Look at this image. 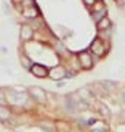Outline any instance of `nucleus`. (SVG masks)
<instances>
[{"label": "nucleus", "mask_w": 125, "mask_h": 132, "mask_svg": "<svg viewBox=\"0 0 125 132\" xmlns=\"http://www.w3.org/2000/svg\"><path fill=\"white\" fill-rule=\"evenodd\" d=\"M107 27H109V21H107V19H101L100 22H99V28H107Z\"/></svg>", "instance_id": "nucleus-8"}, {"label": "nucleus", "mask_w": 125, "mask_h": 132, "mask_svg": "<svg viewBox=\"0 0 125 132\" xmlns=\"http://www.w3.org/2000/svg\"><path fill=\"white\" fill-rule=\"evenodd\" d=\"M84 2H85L87 5H93L94 3V0H84Z\"/></svg>", "instance_id": "nucleus-10"}, {"label": "nucleus", "mask_w": 125, "mask_h": 132, "mask_svg": "<svg viewBox=\"0 0 125 132\" xmlns=\"http://www.w3.org/2000/svg\"><path fill=\"white\" fill-rule=\"evenodd\" d=\"M124 101H125V94H124Z\"/></svg>", "instance_id": "nucleus-11"}, {"label": "nucleus", "mask_w": 125, "mask_h": 132, "mask_svg": "<svg viewBox=\"0 0 125 132\" xmlns=\"http://www.w3.org/2000/svg\"><path fill=\"white\" fill-rule=\"evenodd\" d=\"M80 63H81L82 68H90V66L93 65L91 56L87 54V53H81V54H80Z\"/></svg>", "instance_id": "nucleus-2"}, {"label": "nucleus", "mask_w": 125, "mask_h": 132, "mask_svg": "<svg viewBox=\"0 0 125 132\" xmlns=\"http://www.w3.org/2000/svg\"><path fill=\"white\" fill-rule=\"evenodd\" d=\"M106 10L105 9H100L99 12H96V13H93V19L96 21V22H100L101 19H103V16H105Z\"/></svg>", "instance_id": "nucleus-7"}, {"label": "nucleus", "mask_w": 125, "mask_h": 132, "mask_svg": "<svg viewBox=\"0 0 125 132\" xmlns=\"http://www.w3.org/2000/svg\"><path fill=\"white\" fill-rule=\"evenodd\" d=\"M91 52L94 53V54H97V56L103 54V44H100V41H99V40H96V41L93 43V46H91Z\"/></svg>", "instance_id": "nucleus-4"}, {"label": "nucleus", "mask_w": 125, "mask_h": 132, "mask_svg": "<svg viewBox=\"0 0 125 132\" xmlns=\"http://www.w3.org/2000/svg\"><path fill=\"white\" fill-rule=\"evenodd\" d=\"M31 72L35 76H40V78H44V76L47 75V69L41 65H33L31 66Z\"/></svg>", "instance_id": "nucleus-1"}, {"label": "nucleus", "mask_w": 125, "mask_h": 132, "mask_svg": "<svg viewBox=\"0 0 125 132\" xmlns=\"http://www.w3.org/2000/svg\"><path fill=\"white\" fill-rule=\"evenodd\" d=\"M10 116L9 110L5 107V106H0V120H7Z\"/></svg>", "instance_id": "nucleus-6"}, {"label": "nucleus", "mask_w": 125, "mask_h": 132, "mask_svg": "<svg viewBox=\"0 0 125 132\" xmlns=\"http://www.w3.org/2000/svg\"><path fill=\"white\" fill-rule=\"evenodd\" d=\"M31 37H33V29L29 27H27V25H24L22 27V38L24 40H29Z\"/></svg>", "instance_id": "nucleus-5"}, {"label": "nucleus", "mask_w": 125, "mask_h": 132, "mask_svg": "<svg viewBox=\"0 0 125 132\" xmlns=\"http://www.w3.org/2000/svg\"><path fill=\"white\" fill-rule=\"evenodd\" d=\"M6 104V98H5V94L0 91V106H5Z\"/></svg>", "instance_id": "nucleus-9"}, {"label": "nucleus", "mask_w": 125, "mask_h": 132, "mask_svg": "<svg viewBox=\"0 0 125 132\" xmlns=\"http://www.w3.org/2000/svg\"><path fill=\"white\" fill-rule=\"evenodd\" d=\"M31 94H33L34 98H37L38 101H41V103L46 100V94H44V91L41 90V88H38V87H34L33 90H31Z\"/></svg>", "instance_id": "nucleus-3"}]
</instances>
